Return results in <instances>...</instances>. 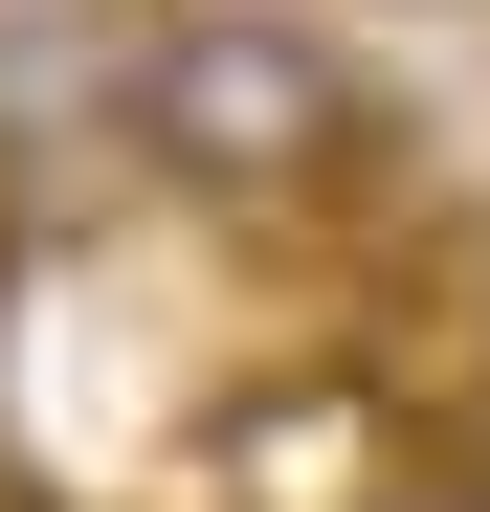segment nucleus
<instances>
[{
	"instance_id": "obj_2",
	"label": "nucleus",
	"mask_w": 490,
	"mask_h": 512,
	"mask_svg": "<svg viewBox=\"0 0 490 512\" xmlns=\"http://www.w3.org/2000/svg\"><path fill=\"white\" fill-rule=\"evenodd\" d=\"M401 512H490V490H468V468H424V490H401Z\"/></svg>"
},
{
	"instance_id": "obj_1",
	"label": "nucleus",
	"mask_w": 490,
	"mask_h": 512,
	"mask_svg": "<svg viewBox=\"0 0 490 512\" xmlns=\"http://www.w3.org/2000/svg\"><path fill=\"white\" fill-rule=\"evenodd\" d=\"M134 179L179 201V223H245V245H290V223L357 245V223H401V201H446V156H424V112H401L312 0H156Z\"/></svg>"
}]
</instances>
